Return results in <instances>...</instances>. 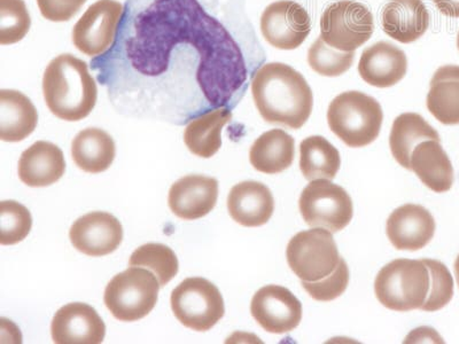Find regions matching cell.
<instances>
[{"label":"cell","mask_w":459,"mask_h":344,"mask_svg":"<svg viewBox=\"0 0 459 344\" xmlns=\"http://www.w3.org/2000/svg\"><path fill=\"white\" fill-rule=\"evenodd\" d=\"M455 273H456V280L459 287V255L457 257L456 262H455Z\"/></svg>","instance_id":"74e56055"},{"label":"cell","mask_w":459,"mask_h":344,"mask_svg":"<svg viewBox=\"0 0 459 344\" xmlns=\"http://www.w3.org/2000/svg\"><path fill=\"white\" fill-rule=\"evenodd\" d=\"M219 199V182L203 175H190L172 184L169 191L170 211L184 220L207 216Z\"/></svg>","instance_id":"e0dca14e"},{"label":"cell","mask_w":459,"mask_h":344,"mask_svg":"<svg viewBox=\"0 0 459 344\" xmlns=\"http://www.w3.org/2000/svg\"><path fill=\"white\" fill-rule=\"evenodd\" d=\"M160 287L150 270L130 266L106 287L105 305L117 321L138 322L157 305Z\"/></svg>","instance_id":"8992f818"},{"label":"cell","mask_w":459,"mask_h":344,"mask_svg":"<svg viewBox=\"0 0 459 344\" xmlns=\"http://www.w3.org/2000/svg\"><path fill=\"white\" fill-rule=\"evenodd\" d=\"M383 120L379 101L359 91L339 94L327 110L332 133L352 149L375 142L379 137Z\"/></svg>","instance_id":"277c9868"},{"label":"cell","mask_w":459,"mask_h":344,"mask_svg":"<svg viewBox=\"0 0 459 344\" xmlns=\"http://www.w3.org/2000/svg\"><path fill=\"white\" fill-rule=\"evenodd\" d=\"M303 289L316 301L331 302L342 297L350 285V269L346 261L340 258L337 269L329 277L319 281H301Z\"/></svg>","instance_id":"e575fe53"},{"label":"cell","mask_w":459,"mask_h":344,"mask_svg":"<svg viewBox=\"0 0 459 344\" xmlns=\"http://www.w3.org/2000/svg\"><path fill=\"white\" fill-rule=\"evenodd\" d=\"M130 266L150 270L158 278L160 286L165 287L178 273V258L166 245L147 244L133 253Z\"/></svg>","instance_id":"f546056e"},{"label":"cell","mask_w":459,"mask_h":344,"mask_svg":"<svg viewBox=\"0 0 459 344\" xmlns=\"http://www.w3.org/2000/svg\"><path fill=\"white\" fill-rule=\"evenodd\" d=\"M44 99L60 120L77 122L91 114L97 104L96 81L85 61L61 55L48 65L43 77Z\"/></svg>","instance_id":"3957f363"},{"label":"cell","mask_w":459,"mask_h":344,"mask_svg":"<svg viewBox=\"0 0 459 344\" xmlns=\"http://www.w3.org/2000/svg\"><path fill=\"white\" fill-rule=\"evenodd\" d=\"M72 245L86 256L101 257L117 251L122 243L120 220L104 211L80 217L69 232Z\"/></svg>","instance_id":"5bb4252c"},{"label":"cell","mask_w":459,"mask_h":344,"mask_svg":"<svg viewBox=\"0 0 459 344\" xmlns=\"http://www.w3.org/2000/svg\"><path fill=\"white\" fill-rule=\"evenodd\" d=\"M429 289V270L423 260L393 261L380 270L375 281L378 301L397 313L421 309Z\"/></svg>","instance_id":"5b68a950"},{"label":"cell","mask_w":459,"mask_h":344,"mask_svg":"<svg viewBox=\"0 0 459 344\" xmlns=\"http://www.w3.org/2000/svg\"><path fill=\"white\" fill-rule=\"evenodd\" d=\"M251 314L264 331L285 334L300 325L302 305L285 287L269 285L254 295Z\"/></svg>","instance_id":"4fadbf2b"},{"label":"cell","mask_w":459,"mask_h":344,"mask_svg":"<svg viewBox=\"0 0 459 344\" xmlns=\"http://www.w3.org/2000/svg\"><path fill=\"white\" fill-rule=\"evenodd\" d=\"M430 276V289L428 300L425 301L421 310L425 313H436L444 309L454 297V280L448 268L440 261L424 258Z\"/></svg>","instance_id":"836d02e7"},{"label":"cell","mask_w":459,"mask_h":344,"mask_svg":"<svg viewBox=\"0 0 459 344\" xmlns=\"http://www.w3.org/2000/svg\"><path fill=\"white\" fill-rule=\"evenodd\" d=\"M51 334L56 344H100L104 341L106 326L92 306L69 303L53 317Z\"/></svg>","instance_id":"9a60e30c"},{"label":"cell","mask_w":459,"mask_h":344,"mask_svg":"<svg viewBox=\"0 0 459 344\" xmlns=\"http://www.w3.org/2000/svg\"><path fill=\"white\" fill-rule=\"evenodd\" d=\"M252 94L258 113L270 125L299 130L313 113L309 84L289 64L270 63L258 68L252 79Z\"/></svg>","instance_id":"7a4b0ae2"},{"label":"cell","mask_w":459,"mask_h":344,"mask_svg":"<svg viewBox=\"0 0 459 344\" xmlns=\"http://www.w3.org/2000/svg\"><path fill=\"white\" fill-rule=\"evenodd\" d=\"M299 208L311 228H323L337 233L348 227L354 215L350 194L329 179L311 180L302 191Z\"/></svg>","instance_id":"30bf717a"},{"label":"cell","mask_w":459,"mask_h":344,"mask_svg":"<svg viewBox=\"0 0 459 344\" xmlns=\"http://www.w3.org/2000/svg\"><path fill=\"white\" fill-rule=\"evenodd\" d=\"M39 114L34 104L15 90L0 91V139L6 142L24 141L34 133Z\"/></svg>","instance_id":"603a6c76"},{"label":"cell","mask_w":459,"mask_h":344,"mask_svg":"<svg viewBox=\"0 0 459 344\" xmlns=\"http://www.w3.org/2000/svg\"><path fill=\"white\" fill-rule=\"evenodd\" d=\"M125 6L117 0H98L86 10L73 30V42L85 56L105 55L113 47Z\"/></svg>","instance_id":"8fae6325"},{"label":"cell","mask_w":459,"mask_h":344,"mask_svg":"<svg viewBox=\"0 0 459 344\" xmlns=\"http://www.w3.org/2000/svg\"><path fill=\"white\" fill-rule=\"evenodd\" d=\"M436 220L428 209L420 204H404L388 217L386 233L399 251H420L432 241Z\"/></svg>","instance_id":"2e32d148"},{"label":"cell","mask_w":459,"mask_h":344,"mask_svg":"<svg viewBox=\"0 0 459 344\" xmlns=\"http://www.w3.org/2000/svg\"><path fill=\"white\" fill-rule=\"evenodd\" d=\"M433 3L442 14L449 18H459V0H433Z\"/></svg>","instance_id":"8d00e7d4"},{"label":"cell","mask_w":459,"mask_h":344,"mask_svg":"<svg viewBox=\"0 0 459 344\" xmlns=\"http://www.w3.org/2000/svg\"><path fill=\"white\" fill-rule=\"evenodd\" d=\"M224 0H126L113 47L91 67L114 100L182 115L236 105L251 76Z\"/></svg>","instance_id":"6da1fadb"},{"label":"cell","mask_w":459,"mask_h":344,"mask_svg":"<svg viewBox=\"0 0 459 344\" xmlns=\"http://www.w3.org/2000/svg\"><path fill=\"white\" fill-rule=\"evenodd\" d=\"M32 227L30 211L16 201L0 203V244L12 245L26 239Z\"/></svg>","instance_id":"1f68e13d"},{"label":"cell","mask_w":459,"mask_h":344,"mask_svg":"<svg viewBox=\"0 0 459 344\" xmlns=\"http://www.w3.org/2000/svg\"><path fill=\"white\" fill-rule=\"evenodd\" d=\"M411 170L426 187L436 194H446L454 184V168L440 142L418 143L410 159Z\"/></svg>","instance_id":"7402d4cb"},{"label":"cell","mask_w":459,"mask_h":344,"mask_svg":"<svg viewBox=\"0 0 459 344\" xmlns=\"http://www.w3.org/2000/svg\"><path fill=\"white\" fill-rule=\"evenodd\" d=\"M355 60V52H342L335 50L324 43L319 36L311 45L308 51V64L310 68L319 75L325 77H338L350 71Z\"/></svg>","instance_id":"4dcf8cb0"},{"label":"cell","mask_w":459,"mask_h":344,"mask_svg":"<svg viewBox=\"0 0 459 344\" xmlns=\"http://www.w3.org/2000/svg\"><path fill=\"white\" fill-rule=\"evenodd\" d=\"M425 141L441 142L437 131L423 116L416 113H404L393 123L389 146L393 157L404 169L411 170L410 159L418 143Z\"/></svg>","instance_id":"4316f807"},{"label":"cell","mask_w":459,"mask_h":344,"mask_svg":"<svg viewBox=\"0 0 459 344\" xmlns=\"http://www.w3.org/2000/svg\"><path fill=\"white\" fill-rule=\"evenodd\" d=\"M232 120L229 108H216L192 118L184 133V142L196 157H214L222 146V130Z\"/></svg>","instance_id":"d4e9b609"},{"label":"cell","mask_w":459,"mask_h":344,"mask_svg":"<svg viewBox=\"0 0 459 344\" xmlns=\"http://www.w3.org/2000/svg\"><path fill=\"white\" fill-rule=\"evenodd\" d=\"M287 262L301 281H319L334 272L340 262L338 245L329 229L314 228L290 239Z\"/></svg>","instance_id":"52a82bcc"},{"label":"cell","mask_w":459,"mask_h":344,"mask_svg":"<svg viewBox=\"0 0 459 344\" xmlns=\"http://www.w3.org/2000/svg\"><path fill=\"white\" fill-rule=\"evenodd\" d=\"M457 47H458V51H459V31H458V36H457Z\"/></svg>","instance_id":"f35d334b"},{"label":"cell","mask_w":459,"mask_h":344,"mask_svg":"<svg viewBox=\"0 0 459 344\" xmlns=\"http://www.w3.org/2000/svg\"><path fill=\"white\" fill-rule=\"evenodd\" d=\"M230 216L246 228H258L269 222L274 211L272 191L258 182H243L232 187L228 196Z\"/></svg>","instance_id":"d6986e66"},{"label":"cell","mask_w":459,"mask_h":344,"mask_svg":"<svg viewBox=\"0 0 459 344\" xmlns=\"http://www.w3.org/2000/svg\"><path fill=\"white\" fill-rule=\"evenodd\" d=\"M171 309L187 329L212 330L225 314L224 300L219 288L204 278H187L172 290Z\"/></svg>","instance_id":"ba28073f"},{"label":"cell","mask_w":459,"mask_h":344,"mask_svg":"<svg viewBox=\"0 0 459 344\" xmlns=\"http://www.w3.org/2000/svg\"><path fill=\"white\" fill-rule=\"evenodd\" d=\"M428 109L442 125H459V65L438 68L430 80Z\"/></svg>","instance_id":"484cf974"},{"label":"cell","mask_w":459,"mask_h":344,"mask_svg":"<svg viewBox=\"0 0 459 344\" xmlns=\"http://www.w3.org/2000/svg\"><path fill=\"white\" fill-rule=\"evenodd\" d=\"M72 155L74 162L81 170L88 174H100L112 166L117 147L106 131L88 128L74 138Z\"/></svg>","instance_id":"83f0119b"},{"label":"cell","mask_w":459,"mask_h":344,"mask_svg":"<svg viewBox=\"0 0 459 344\" xmlns=\"http://www.w3.org/2000/svg\"><path fill=\"white\" fill-rule=\"evenodd\" d=\"M63 150L55 143L37 142L24 150L19 161V178L29 187H47L65 175Z\"/></svg>","instance_id":"44dd1931"},{"label":"cell","mask_w":459,"mask_h":344,"mask_svg":"<svg viewBox=\"0 0 459 344\" xmlns=\"http://www.w3.org/2000/svg\"><path fill=\"white\" fill-rule=\"evenodd\" d=\"M311 31L308 12L292 0L270 4L261 16V32L272 47L290 51L300 47Z\"/></svg>","instance_id":"7c38bea8"},{"label":"cell","mask_w":459,"mask_h":344,"mask_svg":"<svg viewBox=\"0 0 459 344\" xmlns=\"http://www.w3.org/2000/svg\"><path fill=\"white\" fill-rule=\"evenodd\" d=\"M30 26V15L23 0H0V44L20 42Z\"/></svg>","instance_id":"d6a6232c"},{"label":"cell","mask_w":459,"mask_h":344,"mask_svg":"<svg viewBox=\"0 0 459 344\" xmlns=\"http://www.w3.org/2000/svg\"><path fill=\"white\" fill-rule=\"evenodd\" d=\"M85 3L86 0H37L40 13L52 22H69Z\"/></svg>","instance_id":"d590c367"},{"label":"cell","mask_w":459,"mask_h":344,"mask_svg":"<svg viewBox=\"0 0 459 344\" xmlns=\"http://www.w3.org/2000/svg\"><path fill=\"white\" fill-rule=\"evenodd\" d=\"M375 31L373 15L366 5L352 0H340L324 11L321 39L335 50L355 52Z\"/></svg>","instance_id":"9c48e42d"},{"label":"cell","mask_w":459,"mask_h":344,"mask_svg":"<svg viewBox=\"0 0 459 344\" xmlns=\"http://www.w3.org/2000/svg\"><path fill=\"white\" fill-rule=\"evenodd\" d=\"M408 71L405 53L394 44L379 42L367 47L360 56L359 73L366 83L379 89L394 86Z\"/></svg>","instance_id":"ac0fdd59"},{"label":"cell","mask_w":459,"mask_h":344,"mask_svg":"<svg viewBox=\"0 0 459 344\" xmlns=\"http://www.w3.org/2000/svg\"><path fill=\"white\" fill-rule=\"evenodd\" d=\"M294 157V138L281 129L264 133L256 139L249 150V161L254 169L266 175H277L289 169Z\"/></svg>","instance_id":"cb8c5ba5"},{"label":"cell","mask_w":459,"mask_h":344,"mask_svg":"<svg viewBox=\"0 0 459 344\" xmlns=\"http://www.w3.org/2000/svg\"><path fill=\"white\" fill-rule=\"evenodd\" d=\"M342 166L337 149L322 136H311L300 145V169L307 180L334 179Z\"/></svg>","instance_id":"f1b7e54d"},{"label":"cell","mask_w":459,"mask_h":344,"mask_svg":"<svg viewBox=\"0 0 459 344\" xmlns=\"http://www.w3.org/2000/svg\"><path fill=\"white\" fill-rule=\"evenodd\" d=\"M429 22L423 0H391L381 13L385 34L402 44L413 43L423 37Z\"/></svg>","instance_id":"ffe728a7"}]
</instances>
